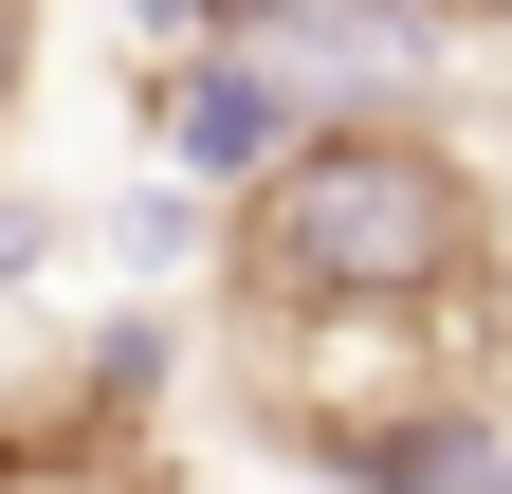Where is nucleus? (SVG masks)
Returning a JSON list of instances; mask_svg holds the SVG:
<instances>
[{
    "mask_svg": "<svg viewBox=\"0 0 512 494\" xmlns=\"http://www.w3.org/2000/svg\"><path fill=\"white\" fill-rule=\"evenodd\" d=\"M421 19H439V37H512V0H421Z\"/></svg>",
    "mask_w": 512,
    "mask_h": 494,
    "instance_id": "nucleus-6",
    "label": "nucleus"
},
{
    "mask_svg": "<svg viewBox=\"0 0 512 494\" xmlns=\"http://www.w3.org/2000/svg\"><path fill=\"white\" fill-rule=\"evenodd\" d=\"M220 403L256 458L330 476V494H439L458 458H494L512 403V275L458 293H275V312H220Z\"/></svg>",
    "mask_w": 512,
    "mask_h": 494,
    "instance_id": "nucleus-1",
    "label": "nucleus"
},
{
    "mask_svg": "<svg viewBox=\"0 0 512 494\" xmlns=\"http://www.w3.org/2000/svg\"><path fill=\"white\" fill-rule=\"evenodd\" d=\"M19 74H37V0H0V129H19Z\"/></svg>",
    "mask_w": 512,
    "mask_h": 494,
    "instance_id": "nucleus-5",
    "label": "nucleus"
},
{
    "mask_svg": "<svg viewBox=\"0 0 512 494\" xmlns=\"http://www.w3.org/2000/svg\"><path fill=\"white\" fill-rule=\"evenodd\" d=\"M275 494H330V476H275Z\"/></svg>",
    "mask_w": 512,
    "mask_h": 494,
    "instance_id": "nucleus-7",
    "label": "nucleus"
},
{
    "mask_svg": "<svg viewBox=\"0 0 512 494\" xmlns=\"http://www.w3.org/2000/svg\"><path fill=\"white\" fill-rule=\"evenodd\" d=\"M458 275H512V202L421 110H293V147L220 220V312H275V293H458Z\"/></svg>",
    "mask_w": 512,
    "mask_h": 494,
    "instance_id": "nucleus-2",
    "label": "nucleus"
},
{
    "mask_svg": "<svg viewBox=\"0 0 512 494\" xmlns=\"http://www.w3.org/2000/svg\"><path fill=\"white\" fill-rule=\"evenodd\" d=\"M147 385H165L147 348H92L74 385L0 403V494H183V458H165Z\"/></svg>",
    "mask_w": 512,
    "mask_h": 494,
    "instance_id": "nucleus-3",
    "label": "nucleus"
},
{
    "mask_svg": "<svg viewBox=\"0 0 512 494\" xmlns=\"http://www.w3.org/2000/svg\"><path fill=\"white\" fill-rule=\"evenodd\" d=\"M165 147H202L220 183H256V165H275V147H293V110H275V92H256V74H238V55H165Z\"/></svg>",
    "mask_w": 512,
    "mask_h": 494,
    "instance_id": "nucleus-4",
    "label": "nucleus"
}]
</instances>
